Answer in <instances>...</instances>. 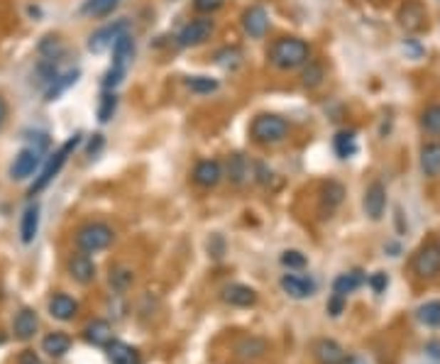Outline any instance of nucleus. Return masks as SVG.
<instances>
[{
  "mask_svg": "<svg viewBox=\"0 0 440 364\" xmlns=\"http://www.w3.org/2000/svg\"><path fill=\"white\" fill-rule=\"evenodd\" d=\"M308 56H311V49L299 37H282L270 49V61L282 71L299 69V66H304L308 61Z\"/></svg>",
  "mask_w": 440,
  "mask_h": 364,
  "instance_id": "f257e3e1",
  "label": "nucleus"
},
{
  "mask_svg": "<svg viewBox=\"0 0 440 364\" xmlns=\"http://www.w3.org/2000/svg\"><path fill=\"white\" fill-rule=\"evenodd\" d=\"M78 142H81V135H73V137H68L64 145H61L59 150H56L54 155L47 159V164H44L42 172H39V176L34 179V184L30 186V196H37V193H42L51 184V181H54V176L61 172V167L66 164L68 155H71V152L78 147Z\"/></svg>",
  "mask_w": 440,
  "mask_h": 364,
  "instance_id": "f03ea898",
  "label": "nucleus"
},
{
  "mask_svg": "<svg viewBox=\"0 0 440 364\" xmlns=\"http://www.w3.org/2000/svg\"><path fill=\"white\" fill-rule=\"evenodd\" d=\"M250 132L260 145H277L289 135V123L282 115H272V113H262L257 115L252 125H250Z\"/></svg>",
  "mask_w": 440,
  "mask_h": 364,
  "instance_id": "7ed1b4c3",
  "label": "nucleus"
},
{
  "mask_svg": "<svg viewBox=\"0 0 440 364\" xmlns=\"http://www.w3.org/2000/svg\"><path fill=\"white\" fill-rule=\"evenodd\" d=\"M113 240H116V232L106 223H88L76 230V247L86 254H93L111 247Z\"/></svg>",
  "mask_w": 440,
  "mask_h": 364,
  "instance_id": "20e7f679",
  "label": "nucleus"
},
{
  "mask_svg": "<svg viewBox=\"0 0 440 364\" xmlns=\"http://www.w3.org/2000/svg\"><path fill=\"white\" fill-rule=\"evenodd\" d=\"M399 25H401L406 32L426 30L428 13L424 8V3H419V0H406V3L401 5V10H399Z\"/></svg>",
  "mask_w": 440,
  "mask_h": 364,
  "instance_id": "39448f33",
  "label": "nucleus"
},
{
  "mask_svg": "<svg viewBox=\"0 0 440 364\" xmlns=\"http://www.w3.org/2000/svg\"><path fill=\"white\" fill-rule=\"evenodd\" d=\"M414 271L421 279H433L440 274V247L438 244H426L419 249L414 259Z\"/></svg>",
  "mask_w": 440,
  "mask_h": 364,
  "instance_id": "423d86ee",
  "label": "nucleus"
},
{
  "mask_svg": "<svg viewBox=\"0 0 440 364\" xmlns=\"http://www.w3.org/2000/svg\"><path fill=\"white\" fill-rule=\"evenodd\" d=\"M125 30H128V22H125V20H118V22H113V25L101 27L96 35H91L88 49H91V52H96V54L106 52V49H111L113 44L118 42L120 35H125Z\"/></svg>",
  "mask_w": 440,
  "mask_h": 364,
  "instance_id": "0eeeda50",
  "label": "nucleus"
},
{
  "mask_svg": "<svg viewBox=\"0 0 440 364\" xmlns=\"http://www.w3.org/2000/svg\"><path fill=\"white\" fill-rule=\"evenodd\" d=\"M39 159H42V152H39L37 147H25V150L15 157L13 167H10V176L17 181L30 179L34 174V169L39 167Z\"/></svg>",
  "mask_w": 440,
  "mask_h": 364,
  "instance_id": "6e6552de",
  "label": "nucleus"
},
{
  "mask_svg": "<svg viewBox=\"0 0 440 364\" xmlns=\"http://www.w3.org/2000/svg\"><path fill=\"white\" fill-rule=\"evenodd\" d=\"M267 27H270V15H267L265 8L260 5H250L242 13V30L247 32L250 37L262 39L267 35Z\"/></svg>",
  "mask_w": 440,
  "mask_h": 364,
  "instance_id": "1a4fd4ad",
  "label": "nucleus"
},
{
  "mask_svg": "<svg viewBox=\"0 0 440 364\" xmlns=\"http://www.w3.org/2000/svg\"><path fill=\"white\" fill-rule=\"evenodd\" d=\"M213 35V20H193L179 32L181 47H198Z\"/></svg>",
  "mask_w": 440,
  "mask_h": 364,
  "instance_id": "9d476101",
  "label": "nucleus"
},
{
  "mask_svg": "<svg viewBox=\"0 0 440 364\" xmlns=\"http://www.w3.org/2000/svg\"><path fill=\"white\" fill-rule=\"evenodd\" d=\"M279 284H282V291L296 301L311 298V296L316 293V281L308 276H301V274H284Z\"/></svg>",
  "mask_w": 440,
  "mask_h": 364,
  "instance_id": "9b49d317",
  "label": "nucleus"
},
{
  "mask_svg": "<svg viewBox=\"0 0 440 364\" xmlns=\"http://www.w3.org/2000/svg\"><path fill=\"white\" fill-rule=\"evenodd\" d=\"M362 206H364V213L369 215V220H382V215H384V210H387V189L379 181L369 184V189L364 191Z\"/></svg>",
  "mask_w": 440,
  "mask_h": 364,
  "instance_id": "f8f14e48",
  "label": "nucleus"
},
{
  "mask_svg": "<svg viewBox=\"0 0 440 364\" xmlns=\"http://www.w3.org/2000/svg\"><path fill=\"white\" fill-rule=\"evenodd\" d=\"M68 274H71L73 281H78V284H83V286H88V284L96 279V264H93V259H91L86 252L71 254V257H68Z\"/></svg>",
  "mask_w": 440,
  "mask_h": 364,
  "instance_id": "ddd939ff",
  "label": "nucleus"
},
{
  "mask_svg": "<svg viewBox=\"0 0 440 364\" xmlns=\"http://www.w3.org/2000/svg\"><path fill=\"white\" fill-rule=\"evenodd\" d=\"M222 179V167L215 159H203V162L196 164V169H193V181H196L201 189H213V186H218Z\"/></svg>",
  "mask_w": 440,
  "mask_h": 364,
  "instance_id": "4468645a",
  "label": "nucleus"
},
{
  "mask_svg": "<svg viewBox=\"0 0 440 364\" xmlns=\"http://www.w3.org/2000/svg\"><path fill=\"white\" fill-rule=\"evenodd\" d=\"M83 340L93 347H108L113 343V326L103 318H96L83 328Z\"/></svg>",
  "mask_w": 440,
  "mask_h": 364,
  "instance_id": "2eb2a0df",
  "label": "nucleus"
},
{
  "mask_svg": "<svg viewBox=\"0 0 440 364\" xmlns=\"http://www.w3.org/2000/svg\"><path fill=\"white\" fill-rule=\"evenodd\" d=\"M76 313H78V303L68 293H54L49 298V316L56 318V321L61 323L73 321Z\"/></svg>",
  "mask_w": 440,
  "mask_h": 364,
  "instance_id": "dca6fc26",
  "label": "nucleus"
},
{
  "mask_svg": "<svg viewBox=\"0 0 440 364\" xmlns=\"http://www.w3.org/2000/svg\"><path fill=\"white\" fill-rule=\"evenodd\" d=\"M222 301L237 306V308H250V306L257 303V291L245 286V284H230V286L222 288Z\"/></svg>",
  "mask_w": 440,
  "mask_h": 364,
  "instance_id": "f3484780",
  "label": "nucleus"
},
{
  "mask_svg": "<svg viewBox=\"0 0 440 364\" xmlns=\"http://www.w3.org/2000/svg\"><path fill=\"white\" fill-rule=\"evenodd\" d=\"M108 352V362L111 364H142V357L137 352V347L120 343V340H113L111 345L106 347Z\"/></svg>",
  "mask_w": 440,
  "mask_h": 364,
  "instance_id": "a211bd4d",
  "label": "nucleus"
},
{
  "mask_svg": "<svg viewBox=\"0 0 440 364\" xmlns=\"http://www.w3.org/2000/svg\"><path fill=\"white\" fill-rule=\"evenodd\" d=\"M37 328H39L37 313H34L32 308L17 311V316H15V321H13V333H15L17 340H30V338H34Z\"/></svg>",
  "mask_w": 440,
  "mask_h": 364,
  "instance_id": "6ab92c4d",
  "label": "nucleus"
},
{
  "mask_svg": "<svg viewBox=\"0 0 440 364\" xmlns=\"http://www.w3.org/2000/svg\"><path fill=\"white\" fill-rule=\"evenodd\" d=\"M313 355H316L318 364H340L345 360V350L335 343V340H318L316 345H313Z\"/></svg>",
  "mask_w": 440,
  "mask_h": 364,
  "instance_id": "aec40b11",
  "label": "nucleus"
},
{
  "mask_svg": "<svg viewBox=\"0 0 440 364\" xmlns=\"http://www.w3.org/2000/svg\"><path fill=\"white\" fill-rule=\"evenodd\" d=\"M364 284V274L359 269L355 271H345V274H340L338 279L333 281V293L335 296H342V298H347L350 293H355L359 286Z\"/></svg>",
  "mask_w": 440,
  "mask_h": 364,
  "instance_id": "412c9836",
  "label": "nucleus"
},
{
  "mask_svg": "<svg viewBox=\"0 0 440 364\" xmlns=\"http://www.w3.org/2000/svg\"><path fill=\"white\" fill-rule=\"evenodd\" d=\"M71 350V338H68L66 333H49L44 335L42 340V352H47L49 357H64L66 352Z\"/></svg>",
  "mask_w": 440,
  "mask_h": 364,
  "instance_id": "4be33fe9",
  "label": "nucleus"
},
{
  "mask_svg": "<svg viewBox=\"0 0 440 364\" xmlns=\"http://www.w3.org/2000/svg\"><path fill=\"white\" fill-rule=\"evenodd\" d=\"M421 169L431 179L440 176V142H431L421 150Z\"/></svg>",
  "mask_w": 440,
  "mask_h": 364,
  "instance_id": "5701e85b",
  "label": "nucleus"
},
{
  "mask_svg": "<svg viewBox=\"0 0 440 364\" xmlns=\"http://www.w3.org/2000/svg\"><path fill=\"white\" fill-rule=\"evenodd\" d=\"M37 230H39V206L34 203L22 213V220H20V237L25 244L34 242V237H37Z\"/></svg>",
  "mask_w": 440,
  "mask_h": 364,
  "instance_id": "b1692460",
  "label": "nucleus"
},
{
  "mask_svg": "<svg viewBox=\"0 0 440 364\" xmlns=\"http://www.w3.org/2000/svg\"><path fill=\"white\" fill-rule=\"evenodd\" d=\"M133 59V39L125 32V35L118 37V42L113 44V66L128 71V61Z\"/></svg>",
  "mask_w": 440,
  "mask_h": 364,
  "instance_id": "393cba45",
  "label": "nucleus"
},
{
  "mask_svg": "<svg viewBox=\"0 0 440 364\" xmlns=\"http://www.w3.org/2000/svg\"><path fill=\"white\" fill-rule=\"evenodd\" d=\"M235 352H237V357H242V360H260V357H265V352H267V343L260 338H245L235 345Z\"/></svg>",
  "mask_w": 440,
  "mask_h": 364,
  "instance_id": "a878e982",
  "label": "nucleus"
},
{
  "mask_svg": "<svg viewBox=\"0 0 440 364\" xmlns=\"http://www.w3.org/2000/svg\"><path fill=\"white\" fill-rule=\"evenodd\" d=\"M416 321L426 328H440V301H426L416 308Z\"/></svg>",
  "mask_w": 440,
  "mask_h": 364,
  "instance_id": "bb28decb",
  "label": "nucleus"
},
{
  "mask_svg": "<svg viewBox=\"0 0 440 364\" xmlns=\"http://www.w3.org/2000/svg\"><path fill=\"white\" fill-rule=\"evenodd\" d=\"M76 78H78V71L73 69V71H66L64 76H56L54 81H51V86L47 88V100H54V98H59L61 93L68 88V86H73L76 83Z\"/></svg>",
  "mask_w": 440,
  "mask_h": 364,
  "instance_id": "cd10ccee",
  "label": "nucleus"
},
{
  "mask_svg": "<svg viewBox=\"0 0 440 364\" xmlns=\"http://www.w3.org/2000/svg\"><path fill=\"white\" fill-rule=\"evenodd\" d=\"M133 281H135V274L128 266H118V269L111 271V286L116 288V291H128V288L133 286Z\"/></svg>",
  "mask_w": 440,
  "mask_h": 364,
  "instance_id": "c85d7f7f",
  "label": "nucleus"
},
{
  "mask_svg": "<svg viewBox=\"0 0 440 364\" xmlns=\"http://www.w3.org/2000/svg\"><path fill=\"white\" fill-rule=\"evenodd\" d=\"M227 174H230V181L235 186L242 184L245 176H247V162H245V157L232 155L230 159H227Z\"/></svg>",
  "mask_w": 440,
  "mask_h": 364,
  "instance_id": "c756f323",
  "label": "nucleus"
},
{
  "mask_svg": "<svg viewBox=\"0 0 440 364\" xmlns=\"http://www.w3.org/2000/svg\"><path fill=\"white\" fill-rule=\"evenodd\" d=\"M355 150H357L355 132H338V137H335V152H338V157L347 159L355 155Z\"/></svg>",
  "mask_w": 440,
  "mask_h": 364,
  "instance_id": "7c9ffc66",
  "label": "nucleus"
},
{
  "mask_svg": "<svg viewBox=\"0 0 440 364\" xmlns=\"http://www.w3.org/2000/svg\"><path fill=\"white\" fill-rule=\"evenodd\" d=\"M421 125H424L426 132L431 135H440V105H431L424 110L421 115Z\"/></svg>",
  "mask_w": 440,
  "mask_h": 364,
  "instance_id": "2f4dec72",
  "label": "nucleus"
},
{
  "mask_svg": "<svg viewBox=\"0 0 440 364\" xmlns=\"http://www.w3.org/2000/svg\"><path fill=\"white\" fill-rule=\"evenodd\" d=\"M342 196H345V189H342L338 181H328V184L323 186V203H328V208L340 206Z\"/></svg>",
  "mask_w": 440,
  "mask_h": 364,
  "instance_id": "473e14b6",
  "label": "nucleus"
},
{
  "mask_svg": "<svg viewBox=\"0 0 440 364\" xmlns=\"http://www.w3.org/2000/svg\"><path fill=\"white\" fill-rule=\"evenodd\" d=\"M186 86L193 90V93H213V90H218V81L215 78H208V76H191L186 81Z\"/></svg>",
  "mask_w": 440,
  "mask_h": 364,
  "instance_id": "72a5a7b5",
  "label": "nucleus"
},
{
  "mask_svg": "<svg viewBox=\"0 0 440 364\" xmlns=\"http://www.w3.org/2000/svg\"><path fill=\"white\" fill-rule=\"evenodd\" d=\"M116 108H118V95L113 93V90L103 93L101 108H98V120H101V123H108V120L113 118V113H116Z\"/></svg>",
  "mask_w": 440,
  "mask_h": 364,
  "instance_id": "f704fd0d",
  "label": "nucleus"
},
{
  "mask_svg": "<svg viewBox=\"0 0 440 364\" xmlns=\"http://www.w3.org/2000/svg\"><path fill=\"white\" fill-rule=\"evenodd\" d=\"M116 5H118V0H88V3L83 5V10L91 15H96V18H103V15L111 13Z\"/></svg>",
  "mask_w": 440,
  "mask_h": 364,
  "instance_id": "c9c22d12",
  "label": "nucleus"
},
{
  "mask_svg": "<svg viewBox=\"0 0 440 364\" xmlns=\"http://www.w3.org/2000/svg\"><path fill=\"white\" fill-rule=\"evenodd\" d=\"M323 81V66L318 61H308V69L304 71V83L308 88H316Z\"/></svg>",
  "mask_w": 440,
  "mask_h": 364,
  "instance_id": "e433bc0d",
  "label": "nucleus"
},
{
  "mask_svg": "<svg viewBox=\"0 0 440 364\" xmlns=\"http://www.w3.org/2000/svg\"><path fill=\"white\" fill-rule=\"evenodd\" d=\"M282 264L289 266V269H304L306 254H301L299 249H287V252L282 254Z\"/></svg>",
  "mask_w": 440,
  "mask_h": 364,
  "instance_id": "4c0bfd02",
  "label": "nucleus"
},
{
  "mask_svg": "<svg viewBox=\"0 0 440 364\" xmlns=\"http://www.w3.org/2000/svg\"><path fill=\"white\" fill-rule=\"evenodd\" d=\"M367 284H369V288H372L374 293H384L387 286H389V276H387L384 271H377V274H372L367 279Z\"/></svg>",
  "mask_w": 440,
  "mask_h": 364,
  "instance_id": "58836bf2",
  "label": "nucleus"
},
{
  "mask_svg": "<svg viewBox=\"0 0 440 364\" xmlns=\"http://www.w3.org/2000/svg\"><path fill=\"white\" fill-rule=\"evenodd\" d=\"M193 8L198 13H215L218 8H222V0H193Z\"/></svg>",
  "mask_w": 440,
  "mask_h": 364,
  "instance_id": "ea45409f",
  "label": "nucleus"
},
{
  "mask_svg": "<svg viewBox=\"0 0 440 364\" xmlns=\"http://www.w3.org/2000/svg\"><path fill=\"white\" fill-rule=\"evenodd\" d=\"M342 308H345V298H342V296H330V301H328V313L333 318H338L340 313H342Z\"/></svg>",
  "mask_w": 440,
  "mask_h": 364,
  "instance_id": "a19ab883",
  "label": "nucleus"
},
{
  "mask_svg": "<svg viewBox=\"0 0 440 364\" xmlns=\"http://www.w3.org/2000/svg\"><path fill=\"white\" fill-rule=\"evenodd\" d=\"M101 147H103V135H93V140L88 142V150H86V155H88V157L98 155Z\"/></svg>",
  "mask_w": 440,
  "mask_h": 364,
  "instance_id": "79ce46f5",
  "label": "nucleus"
},
{
  "mask_svg": "<svg viewBox=\"0 0 440 364\" xmlns=\"http://www.w3.org/2000/svg\"><path fill=\"white\" fill-rule=\"evenodd\" d=\"M17 364H42V362H39V357L32 350H25L20 355V360H17Z\"/></svg>",
  "mask_w": 440,
  "mask_h": 364,
  "instance_id": "37998d69",
  "label": "nucleus"
},
{
  "mask_svg": "<svg viewBox=\"0 0 440 364\" xmlns=\"http://www.w3.org/2000/svg\"><path fill=\"white\" fill-rule=\"evenodd\" d=\"M426 352L431 357H436V360H440V343H428L426 345Z\"/></svg>",
  "mask_w": 440,
  "mask_h": 364,
  "instance_id": "c03bdc74",
  "label": "nucleus"
},
{
  "mask_svg": "<svg viewBox=\"0 0 440 364\" xmlns=\"http://www.w3.org/2000/svg\"><path fill=\"white\" fill-rule=\"evenodd\" d=\"M340 364H367L362 360V357H357V355H345V360H342Z\"/></svg>",
  "mask_w": 440,
  "mask_h": 364,
  "instance_id": "a18cd8bd",
  "label": "nucleus"
},
{
  "mask_svg": "<svg viewBox=\"0 0 440 364\" xmlns=\"http://www.w3.org/2000/svg\"><path fill=\"white\" fill-rule=\"evenodd\" d=\"M5 118H8V105H5V98L0 95V128H3Z\"/></svg>",
  "mask_w": 440,
  "mask_h": 364,
  "instance_id": "49530a36",
  "label": "nucleus"
}]
</instances>
